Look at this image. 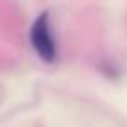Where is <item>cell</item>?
<instances>
[{
  "label": "cell",
  "mask_w": 127,
  "mask_h": 127,
  "mask_svg": "<svg viewBox=\"0 0 127 127\" xmlns=\"http://www.w3.org/2000/svg\"><path fill=\"white\" fill-rule=\"evenodd\" d=\"M30 42L39 59L44 63H54L57 57V46H55V39L50 28V17L46 11H42L37 19L33 20L32 30H30Z\"/></svg>",
  "instance_id": "obj_1"
}]
</instances>
